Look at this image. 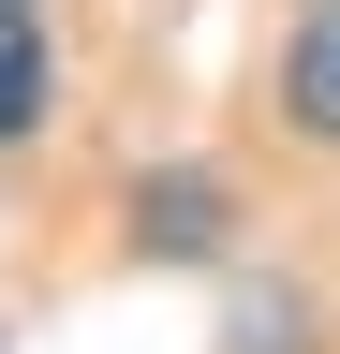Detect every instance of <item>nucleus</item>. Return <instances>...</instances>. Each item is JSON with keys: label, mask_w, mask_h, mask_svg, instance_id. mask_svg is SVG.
I'll list each match as a JSON object with an SVG mask.
<instances>
[{"label": "nucleus", "mask_w": 340, "mask_h": 354, "mask_svg": "<svg viewBox=\"0 0 340 354\" xmlns=\"http://www.w3.org/2000/svg\"><path fill=\"white\" fill-rule=\"evenodd\" d=\"M281 118L311 133V148H340V0L296 15V44H281Z\"/></svg>", "instance_id": "2"}, {"label": "nucleus", "mask_w": 340, "mask_h": 354, "mask_svg": "<svg viewBox=\"0 0 340 354\" xmlns=\"http://www.w3.org/2000/svg\"><path fill=\"white\" fill-rule=\"evenodd\" d=\"M45 104H60V44H45V15H30V0H0V148H30V133H45Z\"/></svg>", "instance_id": "1"}]
</instances>
